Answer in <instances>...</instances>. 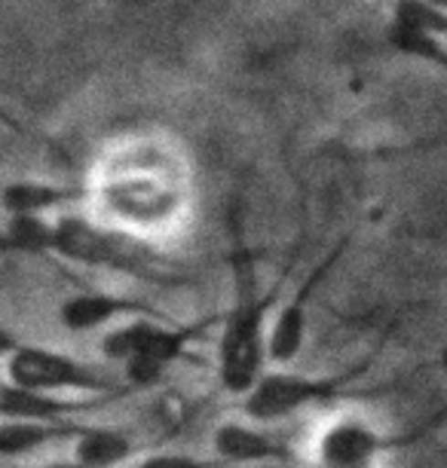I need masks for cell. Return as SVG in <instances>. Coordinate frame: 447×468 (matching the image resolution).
Wrapping results in <instances>:
<instances>
[{
	"instance_id": "14",
	"label": "cell",
	"mask_w": 447,
	"mask_h": 468,
	"mask_svg": "<svg viewBox=\"0 0 447 468\" xmlns=\"http://www.w3.org/2000/svg\"><path fill=\"white\" fill-rule=\"evenodd\" d=\"M387 43L399 52V56L426 61V65H432L447 74V47H444V40L435 37V34L420 31L414 25H405V22H389Z\"/></svg>"
},
{
	"instance_id": "9",
	"label": "cell",
	"mask_w": 447,
	"mask_h": 468,
	"mask_svg": "<svg viewBox=\"0 0 447 468\" xmlns=\"http://www.w3.org/2000/svg\"><path fill=\"white\" fill-rule=\"evenodd\" d=\"M212 450L227 465H288V450L249 422H221L212 435Z\"/></svg>"
},
{
	"instance_id": "1",
	"label": "cell",
	"mask_w": 447,
	"mask_h": 468,
	"mask_svg": "<svg viewBox=\"0 0 447 468\" xmlns=\"http://www.w3.org/2000/svg\"><path fill=\"white\" fill-rule=\"evenodd\" d=\"M230 270H233V303L224 319L221 343H218V379L227 395H249L258 379L264 377V358H270V331L267 315L276 306L279 291L285 285L282 272L273 291L261 294L258 291V267L254 254L245 242L239 206L230 208Z\"/></svg>"
},
{
	"instance_id": "10",
	"label": "cell",
	"mask_w": 447,
	"mask_h": 468,
	"mask_svg": "<svg viewBox=\"0 0 447 468\" xmlns=\"http://www.w3.org/2000/svg\"><path fill=\"white\" fill-rule=\"evenodd\" d=\"M95 399H61V395L52 392H37V388H22L13 383H4V392H0V413L4 420H28V422H65L74 420L77 413L92 410Z\"/></svg>"
},
{
	"instance_id": "13",
	"label": "cell",
	"mask_w": 447,
	"mask_h": 468,
	"mask_svg": "<svg viewBox=\"0 0 447 468\" xmlns=\"http://www.w3.org/2000/svg\"><path fill=\"white\" fill-rule=\"evenodd\" d=\"M133 438L122 429L86 426V431L74 441V459L86 468H113L133 456Z\"/></svg>"
},
{
	"instance_id": "7",
	"label": "cell",
	"mask_w": 447,
	"mask_h": 468,
	"mask_svg": "<svg viewBox=\"0 0 447 468\" xmlns=\"http://www.w3.org/2000/svg\"><path fill=\"white\" fill-rule=\"evenodd\" d=\"M346 242L349 239L344 236V239H340L335 249H331L325 258L310 270V276L294 288V294L288 297V303L279 309L273 328H270V361H276V365H288V361H294L297 356H301L303 340H306V322H310V303H313L319 285L328 279V272L337 267L340 258H344Z\"/></svg>"
},
{
	"instance_id": "4",
	"label": "cell",
	"mask_w": 447,
	"mask_h": 468,
	"mask_svg": "<svg viewBox=\"0 0 447 468\" xmlns=\"http://www.w3.org/2000/svg\"><path fill=\"white\" fill-rule=\"evenodd\" d=\"M447 408L429 417L423 426L408 431H380L365 417L340 413L319 429L313 441V463L315 468H377L383 456L396 453L399 447H410L423 441L429 431L444 426Z\"/></svg>"
},
{
	"instance_id": "11",
	"label": "cell",
	"mask_w": 447,
	"mask_h": 468,
	"mask_svg": "<svg viewBox=\"0 0 447 468\" xmlns=\"http://www.w3.org/2000/svg\"><path fill=\"white\" fill-rule=\"evenodd\" d=\"M86 431V426L74 420L65 422H28V420H4L0 426V453L6 459H19L37 450L59 444V441H74Z\"/></svg>"
},
{
	"instance_id": "8",
	"label": "cell",
	"mask_w": 447,
	"mask_h": 468,
	"mask_svg": "<svg viewBox=\"0 0 447 468\" xmlns=\"http://www.w3.org/2000/svg\"><path fill=\"white\" fill-rule=\"evenodd\" d=\"M142 315H156L160 319V313L151 303H144V300L108 294V291L74 294L59 306V322L74 334H90L117 319H142Z\"/></svg>"
},
{
	"instance_id": "15",
	"label": "cell",
	"mask_w": 447,
	"mask_h": 468,
	"mask_svg": "<svg viewBox=\"0 0 447 468\" xmlns=\"http://www.w3.org/2000/svg\"><path fill=\"white\" fill-rule=\"evenodd\" d=\"M56 242V220L37 218V215H16L6 224L4 249L19 254H52Z\"/></svg>"
},
{
	"instance_id": "12",
	"label": "cell",
	"mask_w": 447,
	"mask_h": 468,
	"mask_svg": "<svg viewBox=\"0 0 447 468\" xmlns=\"http://www.w3.org/2000/svg\"><path fill=\"white\" fill-rule=\"evenodd\" d=\"M90 197L86 187H59L47 181H16L4 190V208L6 215H37L43 218L47 211H61L68 206H77Z\"/></svg>"
},
{
	"instance_id": "20",
	"label": "cell",
	"mask_w": 447,
	"mask_h": 468,
	"mask_svg": "<svg viewBox=\"0 0 447 468\" xmlns=\"http://www.w3.org/2000/svg\"><path fill=\"white\" fill-rule=\"evenodd\" d=\"M221 468H288V465H221Z\"/></svg>"
},
{
	"instance_id": "2",
	"label": "cell",
	"mask_w": 447,
	"mask_h": 468,
	"mask_svg": "<svg viewBox=\"0 0 447 468\" xmlns=\"http://www.w3.org/2000/svg\"><path fill=\"white\" fill-rule=\"evenodd\" d=\"M215 319L190 322V324H165L156 315L133 319L111 334H104L101 352L104 358L122 361L126 383L135 388H151L165 377L175 361L187 356L190 343L203 337V331Z\"/></svg>"
},
{
	"instance_id": "18",
	"label": "cell",
	"mask_w": 447,
	"mask_h": 468,
	"mask_svg": "<svg viewBox=\"0 0 447 468\" xmlns=\"http://www.w3.org/2000/svg\"><path fill=\"white\" fill-rule=\"evenodd\" d=\"M43 468H86V465H80L77 459H71V463H52V465H43Z\"/></svg>"
},
{
	"instance_id": "3",
	"label": "cell",
	"mask_w": 447,
	"mask_h": 468,
	"mask_svg": "<svg viewBox=\"0 0 447 468\" xmlns=\"http://www.w3.org/2000/svg\"><path fill=\"white\" fill-rule=\"evenodd\" d=\"M374 356L358 358L356 365H349L346 370L337 374H288V370H273L258 379V386L245 395V417L251 422H279L288 420L294 413H301L303 408H322L337 399H344L349 388H356V383L362 379L374 365Z\"/></svg>"
},
{
	"instance_id": "21",
	"label": "cell",
	"mask_w": 447,
	"mask_h": 468,
	"mask_svg": "<svg viewBox=\"0 0 447 468\" xmlns=\"http://www.w3.org/2000/svg\"><path fill=\"white\" fill-rule=\"evenodd\" d=\"M429 4H435V6H442V10H447V0H429Z\"/></svg>"
},
{
	"instance_id": "17",
	"label": "cell",
	"mask_w": 447,
	"mask_h": 468,
	"mask_svg": "<svg viewBox=\"0 0 447 468\" xmlns=\"http://www.w3.org/2000/svg\"><path fill=\"white\" fill-rule=\"evenodd\" d=\"M221 459H197L187 453H154L144 456L138 468H221Z\"/></svg>"
},
{
	"instance_id": "16",
	"label": "cell",
	"mask_w": 447,
	"mask_h": 468,
	"mask_svg": "<svg viewBox=\"0 0 447 468\" xmlns=\"http://www.w3.org/2000/svg\"><path fill=\"white\" fill-rule=\"evenodd\" d=\"M392 22L414 25L420 31L435 34L438 40H447V10L429 4V0H396V6H392Z\"/></svg>"
},
{
	"instance_id": "6",
	"label": "cell",
	"mask_w": 447,
	"mask_h": 468,
	"mask_svg": "<svg viewBox=\"0 0 447 468\" xmlns=\"http://www.w3.org/2000/svg\"><path fill=\"white\" fill-rule=\"evenodd\" d=\"M52 254L83 263V267H101L113 272H129L142 279H160L156 261H151L142 245L126 233H113L80 215H61L56 220V242Z\"/></svg>"
},
{
	"instance_id": "19",
	"label": "cell",
	"mask_w": 447,
	"mask_h": 468,
	"mask_svg": "<svg viewBox=\"0 0 447 468\" xmlns=\"http://www.w3.org/2000/svg\"><path fill=\"white\" fill-rule=\"evenodd\" d=\"M438 367L447 374V346H442V352H438Z\"/></svg>"
},
{
	"instance_id": "5",
	"label": "cell",
	"mask_w": 447,
	"mask_h": 468,
	"mask_svg": "<svg viewBox=\"0 0 447 468\" xmlns=\"http://www.w3.org/2000/svg\"><path fill=\"white\" fill-rule=\"evenodd\" d=\"M4 367L6 383L37 392H83V395H108L117 392V383L101 374L90 361L56 352L37 343H13L4 340Z\"/></svg>"
}]
</instances>
